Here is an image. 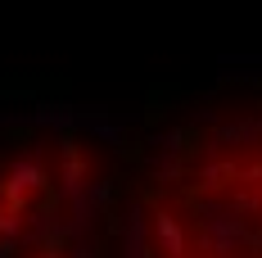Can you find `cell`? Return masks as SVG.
Masks as SVG:
<instances>
[{
  "label": "cell",
  "instance_id": "1",
  "mask_svg": "<svg viewBox=\"0 0 262 258\" xmlns=\"http://www.w3.org/2000/svg\"><path fill=\"white\" fill-rule=\"evenodd\" d=\"M136 258H262V113L185 127L131 190Z\"/></svg>",
  "mask_w": 262,
  "mask_h": 258
}]
</instances>
